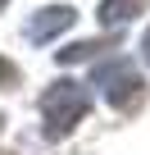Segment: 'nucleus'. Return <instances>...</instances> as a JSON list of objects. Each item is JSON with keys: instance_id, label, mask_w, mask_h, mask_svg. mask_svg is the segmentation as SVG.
Masks as SVG:
<instances>
[{"instance_id": "1", "label": "nucleus", "mask_w": 150, "mask_h": 155, "mask_svg": "<svg viewBox=\"0 0 150 155\" xmlns=\"http://www.w3.org/2000/svg\"><path fill=\"white\" fill-rule=\"evenodd\" d=\"M96 87L105 91V101L118 114H136L145 105V78L127 55H109V59L96 64Z\"/></svg>"}, {"instance_id": "3", "label": "nucleus", "mask_w": 150, "mask_h": 155, "mask_svg": "<svg viewBox=\"0 0 150 155\" xmlns=\"http://www.w3.org/2000/svg\"><path fill=\"white\" fill-rule=\"evenodd\" d=\"M73 5H46L41 14H32V23H27V37L37 41V46H46V41H55L64 28H73Z\"/></svg>"}, {"instance_id": "8", "label": "nucleus", "mask_w": 150, "mask_h": 155, "mask_svg": "<svg viewBox=\"0 0 150 155\" xmlns=\"http://www.w3.org/2000/svg\"><path fill=\"white\" fill-rule=\"evenodd\" d=\"M0 9H5V0H0Z\"/></svg>"}, {"instance_id": "5", "label": "nucleus", "mask_w": 150, "mask_h": 155, "mask_svg": "<svg viewBox=\"0 0 150 155\" xmlns=\"http://www.w3.org/2000/svg\"><path fill=\"white\" fill-rule=\"evenodd\" d=\"M118 37H105V41H78V46H68V50H55L59 64H78V59H91L96 50H114Z\"/></svg>"}, {"instance_id": "10", "label": "nucleus", "mask_w": 150, "mask_h": 155, "mask_svg": "<svg viewBox=\"0 0 150 155\" xmlns=\"http://www.w3.org/2000/svg\"><path fill=\"white\" fill-rule=\"evenodd\" d=\"M0 155H5V150H0Z\"/></svg>"}, {"instance_id": "2", "label": "nucleus", "mask_w": 150, "mask_h": 155, "mask_svg": "<svg viewBox=\"0 0 150 155\" xmlns=\"http://www.w3.org/2000/svg\"><path fill=\"white\" fill-rule=\"evenodd\" d=\"M91 110V91L82 82H50L41 91V119H46V137H68Z\"/></svg>"}, {"instance_id": "6", "label": "nucleus", "mask_w": 150, "mask_h": 155, "mask_svg": "<svg viewBox=\"0 0 150 155\" xmlns=\"http://www.w3.org/2000/svg\"><path fill=\"white\" fill-rule=\"evenodd\" d=\"M14 82H18V68H14V64L5 59V55H0V91H9Z\"/></svg>"}, {"instance_id": "7", "label": "nucleus", "mask_w": 150, "mask_h": 155, "mask_svg": "<svg viewBox=\"0 0 150 155\" xmlns=\"http://www.w3.org/2000/svg\"><path fill=\"white\" fill-rule=\"evenodd\" d=\"M141 55H145V64H150V28H145V37H141Z\"/></svg>"}, {"instance_id": "4", "label": "nucleus", "mask_w": 150, "mask_h": 155, "mask_svg": "<svg viewBox=\"0 0 150 155\" xmlns=\"http://www.w3.org/2000/svg\"><path fill=\"white\" fill-rule=\"evenodd\" d=\"M145 9V0H100V28H123Z\"/></svg>"}, {"instance_id": "9", "label": "nucleus", "mask_w": 150, "mask_h": 155, "mask_svg": "<svg viewBox=\"0 0 150 155\" xmlns=\"http://www.w3.org/2000/svg\"><path fill=\"white\" fill-rule=\"evenodd\" d=\"M0 128H5V119H0Z\"/></svg>"}]
</instances>
